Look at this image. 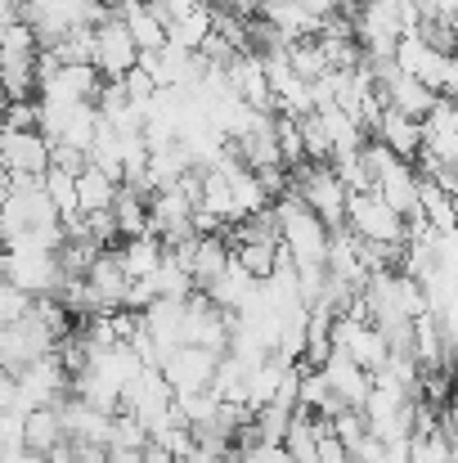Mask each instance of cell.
I'll return each mask as SVG.
<instances>
[{
    "instance_id": "cell-1",
    "label": "cell",
    "mask_w": 458,
    "mask_h": 463,
    "mask_svg": "<svg viewBox=\"0 0 458 463\" xmlns=\"http://www.w3.org/2000/svg\"><path fill=\"white\" fill-rule=\"evenodd\" d=\"M275 212V225H279V248L284 257L297 266V270H328V243H332V230L305 207L302 198L288 189L284 198L270 203Z\"/></svg>"
},
{
    "instance_id": "cell-2",
    "label": "cell",
    "mask_w": 458,
    "mask_h": 463,
    "mask_svg": "<svg viewBox=\"0 0 458 463\" xmlns=\"http://www.w3.org/2000/svg\"><path fill=\"white\" fill-rule=\"evenodd\" d=\"M293 194L302 198L305 207L328 225V230H341L346 225V203H351V189L337 180L332 162H302L293 171Z\"/></svg>"
},
{
    "instance_id": "cell-3",
    "label": "cell",
    "mask_w": 458,
    "mask_h": 463,
    "mask_svg": "<svg viewBox=\"0 0 458 463\" xmlns=\"http://www.w3.org/2000/svg\"><path fill=\"white\" fill-rule=\"evenodd\" d=\"M104 77L90 63H54L41 50V81H36V104L72 109V104H95Z\"/></svg>"
},
{
    "instance_id": "cell-4",
    "label": "cell",
    "mask_w": 458,
    "mask_h": 463,
    "mask_svg": "<svg viewBox=\"0 0 458 463\" xmlns=\"http://www.w3.org/2000/svg\"><path fill=\"white\" fill-rule=\"evenodd\" d=\"M346 230L360 243H382V248H405V239H409V221L400 212H391L378 194H351Z\"/></svg>"
},
{
    "instance_id": "cell-5",
    "label": "cell",
    "mask_w": 458,
    "mask_h": 463,
    "mask_svg": "<svg viewBox=\"0 0 458 463\" xmlns=\"http://www.w3.org/2000/svg\"><path fill=\"white\" fill-rule=\"evenodd\" d=\"M5 279L14 288H23L27 298H54L63 288L59 252H45V248H5Z\"/></svg>"
},
{
    "instance_id": "cell-6",
    "label": "cell",
    "mask_w": 458,
    "mask_h": 463,
    "mask_svg": "<svg viewBox=\"0 0 458 463\" xmlns=\"http://www.w3.org/2000/svg\"><path fill=\"white\" fill-rule=\"evenodd\" d=\"M18 392H23V410H27V414H32V410H54V405H63V401L72 396V373H68V364L59 360V351L45 355V360H36V364H27V369H18Z\"/></svg>"
},
{
    "instance_id": "cell-7",
    "label": "cell",
    "mask_w": 458,
    "mask_h": 463,
    "mask_svg": "<svg viewBox=\"0 0 458 463\" xmlns=\"http://www.w3.org/2000/svg\"><path fill=\"white\" fill-rule=\"evenodd\" d=\"M216 364L220 355L207 351V346H175L162 355V378L175 396H198V392H211V378H216Z\"/></svg>"
},
{
    "instance_id": "cell-8",
    "label": "cell",
    "mask_w": 458,
    "mask_h": 463,
    "mask_svg": "<svg viewBox=\"0 0 458 463\" xmlns=\"http://www.w3.org/2000/svg\"><path fill=\"white\" fill-rule=\"evenodd\" d=\"M136 68H140V50H136L131 32L108 14V18L95 27V72H99L104 81H126Z\"/></svg>"
},
{
    "instance_id": "cell-9",
    "label": "cell",
    "mask_w": 458,
    "mask_h": 463,
    "mask_svg": "<svg viewBox=\"0 0 458 463\" xmlns=\"http://www.w3.org/2000/svg\"><path fill=\"white\" fill-rule=\"evenodd\" d=\"M86 288L95 293L99 315H117V310H126L131 275H126V266H122V252H117V248H104V252L90 261V270H86Z\"/></svg>"
},
{
    "instance_id": "cell-10",
    "label": "cell",
    "mask_w": 458,
    "mask_h": 463,
    "mask_svg": "<svg viewBox=\"0 0 458 463\" xmlns=\"http://www.w3.org/2000/svg\"><path fill=\"white\" fill-rule=\"evenodd\" d=\"M59 423H63L68 446H77V450H108L113 414H104V410H95V405L68 396V401L59 405Z\"/></svg>"
},
{
    "instance_id": "cell-11",
    "label": "cell",
    "mask_w": 458,
    "mask_h": 463,
    "mask_svg": "<svg viewBox=\"0 0 458 463\" xmlns=\"http://www.w3.org/2000/svg\"><path fill=\"white\" fill-rule=\"evenodd\" d=\"M0 162L9 166V175H45L50 171V140L41 131L0 127Z\"/></svg>"
},
{
    "instance_id": "cell-12",
    "label": "cell",
    "mask_w": 458,
    "mask_h": 463,
    "mask_svg": "<svg viewBox=\"0 0 458 463\" xmlns=\"http://www.w3.org/2000/svg\"><path fill=\"white\" fill-rule=\"evenodd\" d=\"M319 373L328 378V387H332V396L341 401V410H360L364 414V405H369V396H373V373H364L351 355H341V351H332L323 364H319Z\"/></svg>"
},
{
    "instance_id": "cell-13",
    "label": "cell",
    "mask_w": 458,
    "mask_h": 463,
    "mask_svg": "<svg viewBox=\"0 0 458 463\" xmlns=\"http://www.w3.org/2000/svg\"><path fill=\"white\" fill-rule=\"evenodd\" d=\"M108 14L131 32V41H136L140 54H157V50L166 45V18L153 9L149 0H113Z\"/></svg>"
},
{
    "instance_id": "cell-14",
    "label": "cell",
    "mask_w": 458,
    "mask_h": 463,
    "mask_svg": "<svg viewBox=\"0 0 458 463\" xmlns=\"http://www.w3.org/2000/svg\"><path fill=\"white\" fill-rule=\"evenodd\" d=\"M257 18H261V23H270V27H275L288 45L314 41V36L323 32V18H319V14H310V9H305V5H297V0H261Z\"/></svg>"
},
{
    "instance_id": "cell-15",
    "label": "cell",
    "mask_w": 458,
    "mask_h": 463,
    "mask_svg": "<svg viewBox=\"0 0 458 463\" xmlns=\"http://www.w3.org/2000/svg\"><path fill=\"white\" fill-rule=\"evenodd\" d=\"M373 140H378L382 149H391L396 157L414 162L418 149H423V122H414V118H405V113L387 109V113L378 118V127H373Z\"/></svg>"
},
{
    "instance_id": "cell-16",
    "label": "cell",
    "mask_w": 458,
    "mask_h": 463,
    "mask_svg": "<svg viewBox=\"0 0 458 463\" xmlns=\"http://www.w3.org/2000/svg\"><path fill=\"white\" fill-rule=\"evenodd\" d=\"M117 180L113 175H104L99 166H86L81 175H77V212L81 216H95V212H113V203H117Z\"/></svg>"
},
{
    "instance_id": "cell-17",
    "label": "cell",
    "mask_w": 458,
    "mask_h": 463,
    "mask_svg": "<svg viewBox=\"0 0 458 463\" xmlns=\"http://www.w3.org/2000/svg\"><path fill=\"white\" fill-rule=\"evenodd\" d=\"M68 437H63V423H59V405L54 410H32L27 419H23V446L32 450V455H50V450H59Z\"/></svg>"
},
{
    "instance_id": "cell-18",
    "label": "cell",
    "mask_w": 458,
    "mask_h": 463,
    "mask_svg": "<svg viewBox=\"0 0 458 463\" xmlns=\"http://www.w3.org/2000/svg\"><path fill=\"white\" fill-rule=\"evenodd\" d=\"M117 252H122V266H126L131 279H149V275H157V266L166 257V243L153 239V234H140V239H122Z\"/></svg>"
},
{
    "instance_id": "cell-19",
    "label": "cell",
    "mask_w": 458,
    "mask_h": 463,
    "mask_svg": "<svg viewBox=\"0 0 458 463\" xmlns=\"http://www.w3.org/2000/svg\"><path fill=\"white\" fill-rule=\"evenodd\" d=\"M113 216H117L122 239L149 234V194H140L136 184H122V189H117V203H113Z\"/></svg>"
},
{
    "instance_id": "cell-20",
    "label": "cell",
    "mask_w": 458,
    "mask_h": 463,
    "mask_svg": "<svg viewBox=\"0 0 458 463\" xmlns=\"http://www.w3.org/2000/svg\"><path fill=\"white\" fill-rule=\"evenodd\" d=\"M234 261L261 284V279H270L275 266L284 261V248H279V243H238V248H234Z\"/></svg>"
},
{
    "instance_id": "cell-21",
    "label": "cell",
    "mask_w": 458,
    "mask_h": 463,
    "mask_svg": "<svg viewBox=\"0 0 458 463\" xmlns=\"http://www.w3.org/2000/svg\"><path fill=\"white\" fill-rule=\"evenodd\" d=\"M45 54H50L54 63H90V68H95V27H77V32H68L63 41L45 45Z\"/></svg>"
},
{
    "instance_id": "cell-22",
    "label": "cell",
    "mask_w": 458,
    "mask_h": 463,
    "mask_svg": "<svg viewBox=\"0 0 458 463\" xmlns=\"http://www.w3.org/2000/svg\"><path fill=\"white\" fill-rule=\"evenodd\" d=\"M41 184H45V194H50V203L59 207V216H63V221L81 216V212H77V175H68V171L50 166V171L41 175Z\"/></svg>"
},
{
    "instance_id": "cell-23",
    "label": "cell",
    "mask_w": 458,
    "mask_h": 463,
    "mask_svg": "<svg viewBox=\"0 0 458 463\" xmlns=\"http://www.w3.org/2000/svg\"><path fill=\"white\" fill-rule=\"evenodd\" d=\"M32 307H36V298H27L23 288H14L9 279H0V328L18 324V319H23Z\"/></svg>"
},
{
    "instance_id": "cell-24",
    "label": "cell",
    "mask_w": 458,
    "mask_h": 463,
    "mask_svg": "<svg viewBox=\"0 0 458 463\" xmlns=\"http://www.w3.org/2000/svg\"><path fill=\"white\" fill-rule=\"evenodd\" d=\"M23 419H27V414H0V459L27 450V446H23Z\"/></svg>"
},
{
    "instance_id": "cell-25",
    "label": "cell",
    "mask_w": 458,
    "mask_h": 463,
    "mask_svg": "<svg viewBox=\"0 0 458 463\" xmlns=\"http://www.w3.org/2000/svg\"><path fill=\"white\" fill-rule=\"evenodd\" d=\"M0 414H27L23 392H18V373H9V369H0Z\"/></svg>"
},
{
    "instance_id": "cell-26",
    "label": "cell",
    "mask_w": 458,
    "mask_h": 463,
    "mask_svg": "<svg viewBox=\"0 0 458 463\" xmlns=\"http://www.w3.org/2000/svg\"><path fill=\"white\" fill-rule=\"evenodd\" d=\"M234 463H293V455L284 446H243V455H234Z\"/></svg>"
},
{
    "instance_id": "cell-27",
    "label": "cell",
    "mask_w": 458,
    "mask_h": 463,
    "mask_svg": "<svg viewBox=\"0 0 458 463\" xmlns=\"http://www.w3.org/2000/svg\"><path fill=\"white\" fill-rule=\"evenodd\" d=\"M153 9L166 18V23H175V18H184V14H193V9H202L207 0H149Z\"/></svg>"
},
{
    "instance_id": "cell-28",
    "label": "cell",
    "mask_w": 458,
    "mask_h": 463,
    "mask_svg": "<svg viewBox=\"0 0 458 463\" xmlns=\"http://www.w3.org/2000/svg\"><path fill=\"white\" fill-rule=\"evenodd\" d=\"M140 463H180L171 450H162V446H149L145 455H140Z\"/></svg>"
},
{
    "instance_id": "cell-29",
    "label": "cell",
    "mask_w": 458,
    "mask_h": 463,
    "mask_svg": "<svg viewBox=\"0 0 458 463\" xmlns=\"http://www.w3.org/2000/svg\"><path fill=\"white\" fill-rule=\"evenodd\" d=\"M9 194H14V175H9V166L0 162V203H5Z\"/></svg>"
},
{
    "instance_id": "cell-30",
    "label": "cell",
    "mask_w": 458,
    "mask_h": 463,
    "mask_svg": "<svg viewBox=\"0 0 458 463\" xmlns=\"http://www.w3.org/2000/svg\"><path fill=\"white\" fill-rule=\"evenodd\" d=\"M0 463H45V459L32 455V450H18V455H9V459H0Z\"/></svg>"
}]
</instances>
